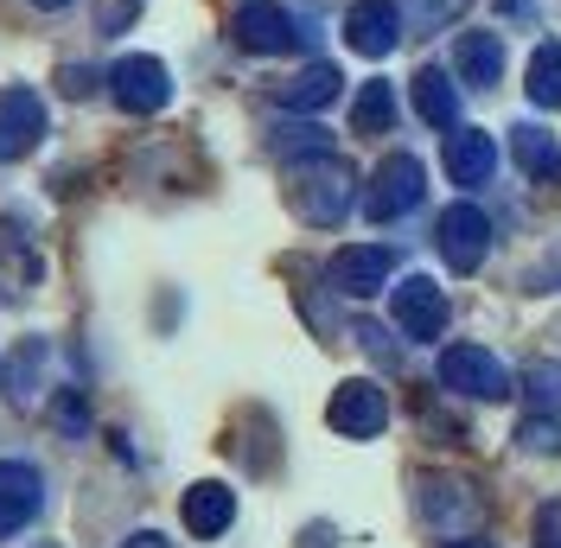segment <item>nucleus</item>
<instances>
[{"mask_svg": "<svg viewBox=\"0 0 561 548\" xmlns=\"http://www.w3.org/2000/svg\"><path fill=\"white\" fill-rule=\"evenodd\" d=\"M45 364V344H20V357L7 364V396H13V409H33V370Z\"/></svg>", "mask_w": 561, "mask_h": 548, "instance_id": "5701e85b", "label": "nucleus"}, {"mask_svg": "<svg viewBox=\"0 0 561 548\" xmlns=\"http://www.w3.org/2000/svg\"><path fill=\"white\" fill-rule=\"evenodd\" d=\"M524 90L536 109H561V45H536V58L524 70Z\"/></svg>", "mask_w": 561, "mask_h": 548, "instance_id": "412c9836", "label": "nucleus"}, {"mask_svg": "<svg viewBox=\"0 0 561 548\" xmlns=\"http://www.w3.org/2000/svg\"><path fill=\"white\" fill-rule=\"evenodd\" d=\"M389 274H396V255H389L383 242H351V249H339V255L325 262L332 294H345V300H370V294H383Z\"/></svg>", "mask_w": 561, "mask_h": 548, "instance_id": "9d476101", "label": "nucleus"}, {"mask_svg": "<svg viewBox=\"0 0 561 548\" xmlns=\"http://www.w3.org/2000/svg\"><path fill=\"white\" fill-rule=\"evenodd\" d=\"M351 128H357V135H389V128H396V90L370 77V83L357 90V103H351Z\"/></svg>", "mask_w": 561, "mask_h": 548, "instance_id": "aec40b11", "label": "nucleus"}, {"mask_svg": "<svg viewBox=\"0 0 561 548\" xmlns=\"http://www.w3.org/2000/svg\"><path fill=\"white\" fill-rule=\"evenodd\" d=\"M421 198H427L421 160L415 153H389L383 167L370 172V185H364V217H370V224H396V217H409Z\"/></svg>", "mask_w": 561, "mask_h": 548, "instance_id": "7ed1b4c3", "label": "nucleus"}, {"mask_svg": "<svg viewBox=\"0 0 561 548\" xmlns=\"http://www.w3.org/2000/svg\"><path fill=\"white\" fill-rule=\"evenodd\" d=\"M511 153H517V167H524L536 185H556V179H561V147H556L549 128H517Z\"/></svg>", "mask_w": 561, "mask_h": 548, "instance_id": "6ab92c4d", "label": "nucleus"}, {"mask_svg": "<svg viewBox=\"0 0 561 548\" xmlns=\"http://www.w3.org/2000/svg\"><path fill=\"white\" fill-rule=\"evenodd\" d=\"M351 205H357V172H351L339 153H313V160L294 167V210H300L307 224L332 230V224H345Z\"/></svg>", "mask_w": 561, "mask_h": 548, "instance_id": "f257e3e1", "label": "nucleus"}, {"mask_svg": "<svg viewBox=\"0 0 561 548\" xmlns=\"http://www.w3.org/2000/svg\"><path fill=\"white\" fill-rule=\"evenodd\" d=\"M122 548H167V536H160V529H140V536H128Z\"/></svg>", "mask_w": 561, "mask_h": 548, "instance_id": "cd10ccee", "label": "nucleus"}, {"mask_svg": "<svg viewBox=\"0 0 561 548\" xmlns=\"http://www.w3.org/2000/svg\"><path fill=\"white\" fill-rule=\"evenodd\" d=\"M230 38L255 52V58H280V52H294L300 45V26H294V13L280 7V0H243L237 7V20H230Z\"/></svg>", "mask_w": 561, "mask_h": 548, "instance_id": "423d86ee", "label": "nucleus"}, {"mask_svg": "<svg viewBox=\"0 0 561 548\" xmlns=\"http://www.w3.org/2000/svg\"><path fill=\"white\" fill-rule=\"evenodd\" d=\"M45 96L26 90V83H7L0 90V167H13V160H26L38 140H45Z\"/></svg>", "mask_w": 561, "mask_h": 548, "instance_id": "6e6552de", "label": "nucleus"}, {"mask_svg": "<svg viewBox=\"0 0 561 548\" xmlns=\"http://www.w3.org/2000/svg\"><path fill=\"white\" fill-rule=\"evenodd\" d=\"M389 307H396V326H402V339L434 344L440 332H447V294H440L427 274H402V281L389 287Z\"/></svg>", "mask_w": 561, "mask_h": 548, "instance_id": "0eeeda50", "label": "nucleus"}, {"mask_svg": "<svg viewBox=\"0 0 561 548\" xmlns=\"http://www.w3.org/2000/svg\"><path fill=\"white\" fill-rule=\"evenodd\" d=\"M459 13H466V0H415V33H440Z\"/></svg>", "mask_w": 561, "mask_h": 548, "instance_id": "a878e982", "label": "nucleus"}, {"mask_svg": "<svg viewBox=\"0 0 561 548\" xmlns=\"http://www.w3.org/2000/svg\"><path fill=\"white\" fill-rule=\"evenodd\" d=\"M300 548H332V529H307V543Z\"/></svg>", "mask_w": 561, "mask_h": 548, "instance_id": "c85d7f7f", "label": "nucleus"}, {"mask_svg": "<svg viewBox=\"0 0 561 548\" xmlns=\"http://www.w3.org/2000/svg\"><path fill=\"white\" fill-rule=\"evenodd\" d=\"M415 504H421V523H427L434 536H447V543L472 536L479 516H485L479 491H472L466 479H447V472H427V479L415 484Z\"/></svg>", "mask_w": 561, "mask_h": 548, "instance_id": "f03ea898", "label": "nucleus"}, {"mask_svg": "<svg viewBox=\"0 0 561 548\" xmlns=\"http://www.w3.org/2000/svg\"><path fill=\"white\" fill-rule=\"evenodd\" d=\"M497 172V147L479 128H447V179L454 185H485Z\"/></svg>", "mask_w": 561, "mask_h": 548, "instance_id": "2eb2a0df", "label": "nucleus"}, {"mask_svg": "<svg viewBox=\"0 0 561 548\" xmlns=\"http://www.w3.org/2000/svg\"><path fill=\"white\" fill-rule=\"evenodd\" d=\"M268 147H275L280 160H313V153H332V135L319 122H294V128H275Z\"/></svg>", "mask_w": 561, "mask_h": 548, "instance_id": "4be33fe9", "label": "nucleus"}, {"mask_svg": "<svg viewBox=\"0 0 561 548\" xmlns=\"http://www.w3.org/2000/svg\"><path fill=\"white\" fill-rule=\"evenodd\" d=\"M517 441H524L529 453H561V421L556 414H529L524 427H517Z\"/></svg>", "mask_w": 561, "mask_h": 548, "instance_id": "393cba45", "label": "nucleus"}, {"mask_svg": "<svg viewBox=\"0 0 561 548\" xmlns=\"http://www.w3.org/2000/svg\"><path fill=\"white\" fill-rule=\"evenodd\" d=\"M325 421H332V434H345V441H377L389 427V396L370 377H351V383L332 389Z\"/></svg>", "mask_w": 561, "mask_h": 548, "instance_id": "39448f33", "label": "nucleus"}, {"mask_svg": "<svg viewBox=\"0 0 561 548\" xmlns=\"http://www.w3.org/2000/svg\"><path fill=\"white\" fill-rule=\"evenodd\" d=\"M345 45L357 58H389L402 45V7L396 0H357L345 13Z\"/></svg>", "mask_w": 561, "mask_h": 548, "instance_id": "ddd939ff", "label": "nucleus"}, {"mask_svg": "<svg viewBox=\"0 0 561 548\" xmlns=\"http://www.w3.org/2000/svg\"><path fill=\"white\" fill-rule=\"evenodd\" d=\"M440 383L454 396H472V402H504L511 396V370L491 357L485 344H454L440 351Z\"/></svg>", "mask_w": 561, "mask_h": 548, "instance_id": "20e7f679", "label": "nucleus"}, {"mask_svg": "<svg viewBox=\"0 0 561 548\" xmlns=\"http://www.w3.org/2000/svg\"><path fill=\"white\" fill-rule=\"evenodd\" d=\"M58 421H65L70 434H83V421H90V414H83V396H77V389H70V396H58Z\"/></svg>", "mask_w": 561, "mask_h": 548, "instance_id": "bb28decb", "label": "nucleus"}, {"mask_svg": "<svg viewBox=\"0 0 561 548\" xmlns=\"http://www.w3.org/2000/svg\"><path fill=\"white\" fill-rule=\"evenodd\" d=\"M179 516H185V529H192L198 543H217V536L237 523V491H230V484H217V479L192 484V491H185V504H179Z\"/></svg>", "mask_w": 561, "mask_h": 548, "instance_id": "4468645a", "label": "nucleus"}, {"mask_svg": "<svg viewBox=\"0 0 561 548\" xmlns=\"http://www.w3.org/2000/svg\"><path fill=\"white\" fill-rule=\"evenodd\" d=\"M45 511V472L33 459H0V543Z\"/></svg>", "mask_w": 561, "mask_h": 548, "instance_id": "f8f14e48", "label": "nucleus"}, {"mask_svg": "<svg viewBox=\"0 0 561 548\" xmlns=\"http://www.w3.org/2000/svg\"><path fill=\"white\" fill-rule=\"evenodd\" d=\"M33 7H45V13H58V7H70V0H33Z\"/></svg>", "mask_w": 561, "mask_h": 548, "instance_id": "c756f323", "label": "nucleus"}, {"mask_svg": "<svg viewBox=\"0 0 561 548\" xmlns=\"http://www.w3.org/2000/svg\"><path fill=\"white\" fill-rule=\"evenodd\" d=\"M108 96L128 115H160V109L173 103V70L160 65V58H122V65L108 70Z\"/></svg>", "mask_w": 561, "mask_h": 548, "instance_id": "1a4fd4ad", "label": "nucleus"}, {"mask_svg": "<svg viewBox=\"0 0 561 548\" xmlns=\"http://www.w3.org/2000/svg\"><path fill=\"white\" fill-rule=\"evenodd\" d=\"M434 242H440V255H447V269L454 274H472L479 262H485L491 249V217L479 205H447L440 210V224H434Z\"/></svg>", "mask_w": 561, "mask_h": 548, "instance_id": "9b49d317", "label": "nucleus"}, {"mask_svg": "<svg viewBox=\"0 0 561 548\" xmlns=\"http://www.w3.org/2000/svg\"><path fill=\"white\" fill-rule=\"evenodd\" d=\"M524 396L536 409H556L561 402V364H529L524 370Z\"/></svg>", "mask_w": 561, "mask_h": 548, "instance_id": "b1692460", "label": "nucleus"}, {"mask_svg": "<svg viewBox=\"0 0 561 548\" xmlns=\"http://www.w3.org/2000/svg\"><path fill=\"white\" fill-rule=\"evenodd\" d=\"M339 90H345V77L332 65H307L300 77L275 83V103L280 109H325V103H339Z\"/></svg>", "mask_w": 561, "mask_h": 548, "instance_id": "f3484780", "label": "nucleus"}, {"mask_svg": "<svg viewBox=\"0 0 561 548\" xmlns=\"http://www.w3.org/2000/svg\"><path fill=\"white\" fill-rule=\"evenodd\" d=\"M447 548H485V543H472V536H459V543H447Z\"/></svg>", "mask_w": 561, "mask_h": 548, "instance_id": "7c9ffc66", "label": "nucleus"}, {"mask_svg": "<svg viewBox=\"0 0 561 548\" xmlns=\"http://www.w3.org/2000/svg\"><path fill=\"white\" fill-rule=\"evenodd\" d=\"M415 115L427 128H459V90L447 70H415Z\"/></svg>", "mask_w": 561, "mask_h": 548, "instance_id": "a211bd4d", "label": "nucleus"}, {"mask_svg": "<svg viewBox=\"0 0 561 548\" xmlns=\"http://www.w3.org/2000/svg\"><path fill=\"white\" fill-rule=\"evenodd\" d=\"M454 65H459V77H466L472 90H491V83L504 77V38L497 33H459Z\"/></svg>", "mask_w": 561, "mask_h": 548, "instance_id": "dca6fc26", "label": "nucleus"}]
</instances>
